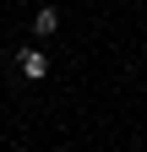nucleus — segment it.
Masks as SVG:
<instances>
[{
	"label": "nucleus",
	"mask_w": 147,
	"mask_h": 152,
	"mask_svg": "<svg viewBox=\"0 0 147 152\" xmlns=\"http://www.w3.org/2000/svg\"><path fill=\"white\" fill-rule=\"evenodd\" d=\"M16 71H22V82H44L49 76V54L44 49H22L16 54Z\"/></svg>",
	"instance_id": "nucleus-1"
},
{
	"label": "nucleus",
	"mask_w": 147,
	"mask_h": 152,
	"mask_svg": "<svg viewBox=\"0 0 147 152\" xmlns=\"http://www.w3.org/2000/svg\"><path fill=\"white\" fill-rule=\"evenodd\" d=\"M54 33H60V11L38 6V11H33V38H54Z\"/></svg>",
	"instance_id": "nucleus-2"
}]
</instances>
